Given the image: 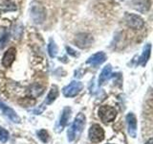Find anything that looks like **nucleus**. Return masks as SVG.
<instances>
[{"label": "nucleus", "mask_w": 153, "mask_h": 144, "mask_svg": "<svg viewBox=\"0 0 153 144\" xmlns=\"http://www.w3.org/2000/svg\"><path fill=\"white\" fill-rule=\"evenodd\" d=\"M85 126V115L83 113L79 112L75 118L74 123L72 124L71 128L68 130V140L73 141L76 137H79L80 134L82 133Z\"/></svg>", "instance_id": "f257e3e1"}, {"label": "nucleus", "mask_w": 153, "mask_h": 144, "mask_svg": "<svg viewBox=\"0 0 153 144\" xmlns=\"http://www.w3.org/2000/svg\"><path fill=\"white\" fill-rule=\"evenodd\" d=\"M0 110H1L2 112L5 115H6L8 118L11 119L13 122H14V123H19V122H20V117L18 116L17 113L14 112V110L12 108L8 107L7 105H5L2 102V101H0Z\"/></svg>", "instance_id": "9b49d317"}, {"label": "nucleus", "mask_w": 153, "mask_h": 144, "mask_svg": "<svg viewBox=\"0 0 153 144\" xmlns=\"http://www.w3.org/2000/svg\"><path fill=\"white\" fill-rule=\"evenodd\" d=\"M70 115H71V109L68 107L64 108L63 110H62L61 116L59 122V131H62V130L64 129V127L67 125V123H68Z\"/></svg>", "instance_id": "ddd939ff"}, {"label": "nucleus", "mask_w": 153, "mask_h": 144, "mask_svg": "<svg viewBox=\"0 0 153 144\" xmlns=\"http://www.w3.org/2000/svg\"><path fill=\"white\" fill-rule=\"evenodd\" d=\"M37 136L42 142H44V143L49 141V138H50L49 137V134H48V132L46 131V130H40V131H38L37 132Z\"/></svg>", "instance_id": "6ab92c4d"}, {"label": "nucleus", "mask_w": 153, "mask_h": 144, "mask_svg": "<svg viewBox=\"0 0 153 144\" xmlns=\"http://www.w3.org/2000/svg\"><path fill=\"white\" fill-rule=\"evenodd\" d=\"M99 116L103 123L111 122L116 118L117 112L114 108L110 106H102L99 109Z\"/></svg>", "instance_id": "7ed1b4c3"}, {"label": "nucleus", "mask_w": 153, "mask_h": 144, "mask_svg": "<svg viewBox=\"0 0 153 144\" xmlns=\"http://www.w3.org/2000/svg\"><path fill=\"white\" fill-rule=\"evenodd\" d=\"M106 60V55L103 52H98L96 54L92 55L90 58H88V60L86 61L88 64H91L93 66H98L100 64H103Z\"/></svg>", "instance_id": "f8f14e48"}, {"label": "nucleus", "mask_w": 153, "mask_h": 144, "mask_svg": "<svg viewBox=\"0 0 153 144\" xmlns=\"http://www.w3.org/2000/svg\"><path fill=\"white\" fill-rule=\"evenodd\" d=\"M104 138L103 129L98 124H94L89 129V139L94 143H98L102 141Z\"/></svg>", "instance_id": "0eeeda50"}, {"label": "nucleus", "mask_w": 153, "mask_h": 144, "mask_svg": "<svg viewBox=\"0 0 153 144\" xmlns=\"http://www.w3.org/2000/svg\"><path fill=\"white\" fill-rule=\"evenodd\" d=\"M118 1H123V0H118Z\"/></svg>", "instance_id": "b1692460"}, {"label": "nucleus", "mask_w": 153, "mask_h": 144, "mask_svg": "<svg viewBox=\"0 0 153 144\" xmlns=\"http://www.w3.org/2000/svg\"><path fill=\"white\" fill-rule=\"evenodd\" d=\"M93 42H94L93 36L87 33H79L75 38L76 45L81 48V49H85V48L90 47Z\"/></svg>", "instance_id": "20e7f679"}, {"label": "nucleus", "mask_w": 153, "mask_h": 144, "mask_svg": "<svg viewBox=\"0 0 153 144\" xmlns=\"http://www.w3.org/2000/svg\"><path fill=\"white\" fill-rule=\"evenodd\" d=\"M150 52H151V44L148 43V44H146L145 48H143V51L140 57V60H139V64L142 66H145L146 64V62L150 57Z\"/></svg>", "instance_id": "2eb2a0df"}, {"label": "nucleus", "mask_w": 153, "mask_h": 144, "mask_svg": "<svg viewBox=\"0 0 153 144\" xmlns=\"http://www.w3.org/2000/svg\"><path fill=\"white\" fill-rule=\"evenodd\" d=\"M112 74V67L110 64H107L106 66H104V68L102 69V73L99 76V86L103 85L106 82Z\"/></svg>", "instance_id": "4468645a"}, {"label": "nucleus", "mask_w": 153, "mask_h": 144, "mask_svg": "<svg viewBox=\"0 0 153 144\" xmlns=\"http://www.w3.org/2000/svg\"><path fill=\"white\" fill-rule=\"evenodd\" d=\"M66 49H67V51H68V53L70 55H72V56H74V57H76V56H78V54H76V53H74L75 51L72 49L71 47H66Z\"/></svg>", "instance_id": "4be33fe9"}, {"label": "nucleus", "mask_w": 153, "mask_h": 144, "mask_svg": "<svg viewBox=\"0 0 153 144\" xmlns=\"http://www.w3.org/2000/svg\"><path fill=\"white\" fill-rule=\"evenodd\" d=\"M9 139V133L5 129L0 127V140L2 142H6Z\"/></svg>", "instance_id": "aec40b11"}, {"label": "nucleus", "mask_w": 153, "mask_h": 144, "mask_svg": "<svg viewBox=\"0 0 153 144\" xmlns=\"http://www.w3.org/2000/svg\"><path fill=\"white\" fill-rule=\"evenodd\" d=\"M126 22L128 27L134 30H140L145 25L143 19L135 14H126Z\"/></svg>", "instance_id": "39448f33"}, {"label": "nucleus", "mask_w": 153, "mask_h": 144, "mask_svg": "<svg viewBox=\"0 0 153 144\" xmlns=\"http://www.w3.org/2000/svg\"><path fill=\"white\" fill-rule=\"evenodd\" d=\"M9 40V36H8V34L7 33H5L4 35L1 37V38H0V43H1V48H3L5 46V43L7 42V40Z\"/></svg>", "instance_id": "412c9836"}, {"label": "nucleus", "mask_w": 153, "mask_h": 144, "mask_svg": "<svg viewBox=\"0 0 153 144\" xmlns=\"http://www.w3.org/2000/svg\"><path fill=\"white\" fill-rule=\"evenodd\" d=\"M16 49L13 47L9 48V49L5 52V54L2 58V64L5 67H11L13 62L16 60Z\"/></svg>", "instance_id": "9d476101"}, {"label": "nucleus", "mask_w": 153, "mask_h": 144, "mask_svg": "<svg viewBox=\"0 0 153 144\" xmlns=\"http://www.w3.org/2000/svg\"><path fill=\"white\" fill-rule=\"evenodd\" d=\"M126 123H127V131L129 136L132 137H136L137 134V119L136 116L132 112L126 115Z\"/></svg>", "instance_id": "6e6552de"}, {"label": "nucleus", "mask_w": 153, "mask_h": 144, "mask_svg": "<svg viewBox=\"0 0 153 144\" xmlns=\"http://www.w3.org/2000/svg\"><path fill=\"white\" fill-rule=\"evenodd\" d=\"M152 142H153V139H152V138H150L149 140H148L146 144H152Z\"/></svg>", "instance_id": "5701e85b"}, {"label": "nucleus", "mask_w": 153, "mask_h": 144, "mask_svg": "<svg viewBox=\"0 0 153 144\" xmlns=\"http://www.w3.org/2000/svg\"><path fill=\"white\" fill-rule=\"evenodd\" d=\"M82 83H80L79 81H73L62 89V92H63V95L66 96V97H74V96L79 93V91L82 89Z\"/></svg>", "instance_id": "423d86ee"}, {"label": "nucleus", "mask_w": 153, "mask_h": 144, "mask_svg": "<svg viewBox=\"0 0 153 144\" xmlns=\"http://www.w3.org/2000/svg\"><path fill=\"white\" fill-rule=\"evenodd\" d=\"M57 46L56 44V42L53 40H50V42L49 44H48V52H49V55L51 58H55L57 54Z\"/></svg>", "instance_id": "a211bd4d"}, {"label": "nucleus", "mask_w": 153, "mask_h": 144, "mask_svg": "<svg viewBox=\"0 0 153 144\" xmlns=\"http://www.w3.org/2000/svg\"><path fill=\"white\" fill-rule=\"evenodd\" d=\"M132 6L136 11L146 14L150 10L151 1L150 0H132Z\"/></svg>", "instance_id": "1a4fd4ad"}, {"label": "nucleus", "mask_w": 153, "mask_h": 144, "mask_svg": "<svg viewBox=\"0 0 153 144\" xmlns=\"http://www.w3.org/2000/svg\"><path fill=\"white\" fill-rule=\"evenodd\" d=\"M57 95H59V89H57V86H53L51 90H50V92L48 93L47 97H46L45 104L46 105L52 104L56 100V98L57 97Z\"/></svg>", "instance_id": "f3484780"}, {"label": "nucleus", "mask_w": 153, "mask_h": 144, "mask_svg": "<svg viewBox=\"0 0 153 144\" xmlns=\"http://www.w3.org/2000/svg\"><path fill=\"white\" fill-rule=\"evenodd\" d=\"M16 5L11 2L8 1V0H5L4 2L0 3V12L1 13H6V12H11V11H16Z\"/></svg>", "instance_id": "dca6fc26"}, {"label": "nucleus", "mask_w": 153, "mask_h": 144, "mask_svg": "<svg viewBox=\"0 0 153 144\" xmlns=\"http://www.w3.org/2000/svg\"><path fill=\"white\" fill-rule=\"evenodd\" d=\"M31 17L33 21L36 24H41L44 22L46 18V10L40 3L33 2L31 6Z\"/></svg>", "instance_id": "f03ea898"}]
</instances>
